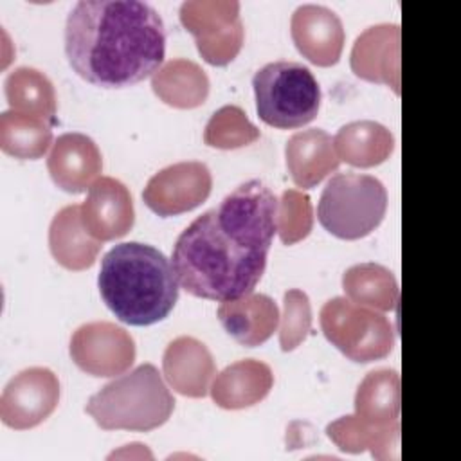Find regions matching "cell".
Returning a JSON list of instances; mask_svg holds the SVG:
<instances>
[{
	"instance_id": "1",
	"label": "cell",
	"mask_w": 461,
	"mask_h": 461,
	"mask_svg": "<svg viewBox=\"0 0 461 461\" xmlns=\"http://www.w3.org/2000/svg\"><path fill=\"white\" fill-rule=\"evenodd\" d=\"M277 198L261 180H249L218 207L193 220L173 247L180 286L200 299L232 301L259 283L276 225Z\"/></svg>"
},
{
	"instance_id": "2",
	"label": "cell",
	"mask_w": 461,
	"mask_h": 461,
	"mask_svg": "<svg viewBox=\"0 0 461 461\" xmlns=\"http://www.w3.org/2000/svg\"><path fill=\"white\" fill-rule=\"evenodd\" d=\"M72 70L101 88H126L153 76L166 56L160 14L139 0H83L65 23Z\"/></svg>"
},
{
	"instance_id": "3",
	"label": "cell",
	"mask_w": 461,
	"mask_h": 461,
	"mask_svg": "<svg viewBox=\"0 0 461 461\" xmlns=\"http://www.w3.org/2000/svg\"><path fill=\"white\" fill-rule=\"evenodd\" d=\"M171 261L155 247L126 241L101 259L99 294L112 313L131 326H149L169 315L178 299Z\"/></svg>"
},
{
	"instance_id": "4",
	"label": "cell",
	"mask_w": 461,
	"mask_h": 461,
	"mask_svg": "<svg viewBox=\"0 0 461 461\" xmlns=\"http://www.w3.org/2000/svg\"><path fill=\"white\" fill-rule=\"evenodd\" d=\"M175 398L153 364H140L88 398L85 411L104 430L148 432L164 425Z\"/></svg>"
},
{
	"instance_id": "5",
	"label": "cell",
	"mask_w": 461,
	"mask_h": 461,
	"mask_svg": "<svg viewBox=\"0 0 461 461\" xmlns=\"http://www.w3.org/2000/svg\"><path fill=\"white\" fill-rule=\"evenodd\" d=\"M258 117L292 130L312 122L321 106V86L312 70L295 61H272L252 77Z\"/></svg>"
},
{
	"instance_id": "6",
	"label": "cell",
	"mask_w": 461,
	"mask_h": 461,
	"mask_svg": "<svg viewBox=\"0 0 461 461\" xmlns=\"http://www.w3.org/2000/svg\"><path fill=\"white\" fill-rule=\"evenodd\" d=\"M385 209L387 191L378 178L339 173L322 189L317 218L330 234L340 240H360L382 223Z\"/></svg>"
},
{
	"instance_id": "7",
	"label": "cell",
	"mask_w": 461,
	"mask_h": 461,
	"mask_svg": "<svg viewBox=\"0 0 461 461\" xmlns=\"http://www.w3.org/2000/svg\"><path fill=\"white\" fill-rule=\"evenodd\" d=\"M319 321L324 337L353 362L367 364L385 358L394 348L396 331L389 319L348 297L326 301Z\"/></svg>"
},
{
	"instance_id": "8",
	"label": "cell",
	"mask_w": 461,
	"mask_h": 461,
	"mask_svg": "<svg viewBox=\"0 0 461 461\" xmlns=\"http://www.w3.org/2000/svg\"><path fill=\"white\" fill-rule=\"evenodd\" d=\"M180 23L194 36L196 49L209 65H229L241 50L245 29L236 0L184 2Z\"/></svg>"
},
{
	"instance_id": "9",
	"label": "cell",
	"mask_w": 461,
	"mask_h": 461,
	"mask_svg": "<svg viewBox=\"0 0 461 461\" xmlns=\"http://www.w3.org/2000/svg\"><path fill=\"white\" fill-rule=\"evenodd\" d=\"M70 358L92 376H115L126 373L135 360V342L131 335L106 321L79 326L70 339Z\"/></svg>"
},
{
	"instance_id": "10",
	"label": "cell",
	"mask_w": 461,
	"mask_h": 461,
	"mask_svg": "<svg viewBox=\"0 0 461 461\" xmlns=\"http://www.w3.org/2000/svg\"><path fill=\"white\" fill-rule=\"evenodd\" d=\"M59 402V380L47 367H29L14 375L0 396V418L14 430L45 421Z\"/></svg>"
},
{
	"instance_id": "11",
	"label": "cell",
	"mask_w": 461,
	"mask_h": 461,
	"mask_svg": "<svg viewBox=\"0 0 461 461\" xmlns=\"http://www.w3.org/2000/svg\"><path fill=\"white\" fill-rule=\"evenodd\" d=\"M212 176L202 162H178L155 173L144 191V203L158 216H176L193 211L207 200Z\"/></svg>"
},
{
	"instance_id": "12",
	"label": "cell",
	"mask_w": 461,
	"mask_h": 461,
	"mask_svg": "<svg viewBox=\"0 0 461 461\" xmlns=\"http://www.w3.org/2000/svg\"><path fill=\"white\" fill-rule=\"evenodd\" d=\"M81 220L95 240L112 241L130 232L135 221L133 200L128 187L112 176L97 178L81 203Z\"/></svg>"
},
{
	"instance_id": "13",
	"label": "cell",
	"mask_w": 461,
	"mask_h": 461,
	"mask_svg": "<svg viewBox=\"0 0 461 461\" xmlns=\"http://www.w3.org/2000/svg\"><path fill=\"white\" fill-rule=\"evenodd\" d=\"M400 36L396 23H378L366 29L353 43L349 65L357 77L391 86L400 94Z\"/></svg>"
},
{
	"instance_id": "14",
	"label": "cell",
	"mask_w": 461,
	"mask_h": 461,
	"mask_svg": "<svg viewBox=\"0 0 461 461\" xmlns=\"http://www.w3.org/2000/svg\"><path fill=\"white\" fill-rule=\"evenodd\" d=\"M290 34L297 50L317 67H331L344 49V27L337 13L324 5H299L290 20Z\"/></svg>"
},
{
	"instance_id": "15",
	"label": "cell",
	"mask_w": 461,
	"mask_h": 461,
	"mask_svg": "<svg viewBox=\"0 0 461 461\" xmlns=\"http://www.w3.org/2000/svg\"><path fill=\"white\" fill-rule=\"evenodd\" d=\"M52 182L72 194L90 189L103 171V157L97 144L83 133L59 135L47 158Z\"/></svg>"
},
{
	"instance_id": "16",
	"label": "cell",
	"mask_w": 461,
	"mask_h": 461,
	"mask_svg": "<svg viewBox=\"0 0 461 461\" xmlns=\"http://www.w3.org/2000/svg\"><path fill=\"white\" fill-rule=\"evenodd\" d=\"M162 371L167 384L189 398H203L216 375V366L207 346L194 337L171 340L162 357Z\"/></svg>"
},
{
	"instance_id": "17",
	"label": "cell",
	"mask_w": 461,
	"mask_h": 461,
	"mask_svg": "<svg viewBox=\"0 0 461 461\" xmlns=\"http://www.w3.org/2000/svg\"><path fill=\"white\" fill-rule=\"evenodd\" d=\"M285 157L294 184L303 189L315 187L340 166L331 135L321 128L294 133L285 146Z\"/></svg>"
},
{
	"instance_id": "18",
	"label": "cell",
	"mask_w": 461,
	"mask_h": 461,
	"mask_svg": "<svg viewBox=\"0 0 461 461\" xmlns=\"http://www.w3.org/2000/svg\"><path fill=\"white\" fill-rule=\"evenodd\" d=\"M279 310L272 297L249 294L225 301L218 308L223 330L241 346L254 348L267 342L279 324Z\"/></svg>"
},
{
	"instance_id": "19",
	"label": "cell",
	"mask_w": 461,
	"mask_h": 461,
	"mask_svg": "<svg viewBox=\"0 0 461 461\" xmlns=\"http://www.w3.org/2000/svg\"><path fill=\"white\" fill-rule=\"evenodd\" d=\"M272 385V369L261 360L245 358L218 373L209 391L218 407L234 411L259 403L267 398Z\"/></svg>"
},
{
	"instance_id": "20",
	"label": "cell",
	"mask_w": 461,
	"mask_h": 461,
	"mask_svg": "<svg viewBox=\"0 0 461 461\" xmlns=\"http://www.w3.org/2000/svg\"><path fill=\"white\" fill-rule=\"evenodd\" d=\"M49 247L61 267L77 272L95 263L103 245L85 229L81 205H67L50 221Z\"/></svg>"
},
{
	"instance_id": "21",
	"label": "cell",
	"mask_w": 461,
	"mask_h": 461,
	"mask_svg": "<svg viewBox=\"0 0 461 461\" xmlns=\"http://www.w3.org/2000/svg\"><path fill=\"white\" fill-rule=\"evenodd\" d=\"M326 436L344 452L360 454L369 450L378 461L400 457V421L371 425L357 414L342 416L326 427Z\"/></svg>"
},
{
	"instance_id": "22",
	"label": "cell",
	"mask_w": 461,
	"mask_h": 461,
	"mask_svg": "<svg viewBox=\"0 0 461 461\" xmlns=\"http://www.w3.org/2000/svg\"><path fill=\"white\" fill-rule=\"evenodd\" d=\"M333 148L340 162L355 167H373L391 157L394 137L380 122L353 121L337 131Z\"/></svg>"
},
{
	"instance_id": "23",
	"label": "cell",
	"mask_w": 461,
	"mask_h": 461,
	"mask_svg": "<svg viewBox=\"0 0 461 461\" xmlns=\"http://www.w3.org/2000/svg\"><path fill=\"white\" fill-rule=\"evenodd\" d=\"M151 88L166 104L189 110L205 103L209 95V77L198 63L176 58L162 65L151 76Z\"/></svg>"
},
{
	"instance_id": "24",
	"label": "cell",
	"mask_w": 461,
	"mask_h": 461,
	"mask_svg": "<svg viewBox=\"0 0 461 461\" xmlns=\"http://www.w3.org/2000/svg\"><path fill=\"white\" fill-rule=\"evenodd\" d=\"M342 288L351 303L376 312L396 310L400 303L396 277L389 268L378 263L349 267L342 276Z\"/></svg>"
},
{
	"instance_id": "25",
	"label": "cell",
	"mask_w": 461,
	"mask_h": 461,
	"mask_svg": "<svg viewBox=\"0 0 461 461\" xmlns=\"http://www.w3.org/2000/svg\"><path fill=\"white\" fill-rule=\"evenodd\" d=\"M11 110L56 122V92L50 79L32 67H18L4 81Z\"/></svg>"
},
{
	"instance_id": "26",
	"label": "cell",
	"mask_w": 461,
	"mask_h": 461,
	"mask_svg": "<svg viewBox=\"0 0 461 461\" xmlns=\"http://www.w3.org/2000/svg\"><path fill=\"white\" fill-rule=\"evenodd\" d=\"M355 414L371 425H389L400 416V376L376 369L364 376L355 394Z\"/></svg>"
},
{
	"instance_id": "27",
	"label": "cell",
	"mask_w": 461,
	"mask_h": 461,
	"mask_svg": "<svg viewBox=\"0 0 461 461\" xmlns=\"http://www.w3.org/2000/svg\"><path fill=\"white\" fill-rule=\"evenodd\" d=\"M52 144V124L43 119L5 110L0 115V148L4 153L22 158H41Z\"/></svg>"
},
{
	"instance_id": "28",
	"label": "cell",
	"mask_w": 461,
	"mask_h": 461,
	"mask_svg": "<svg viewBox=\"0 0 461 461\" xmlns=\"http://www.w3.org/2000/svg\"><path fill=\"white\" fill-rule=\"evenodd\" d=\"M259 139V130L240 106L227 104L216 110L205 124L203 142L218 149H236Z\"/></svg>"
},
{
	"instance_id": "29",
	"label": "cell",
	"mask_w": 461,
	"mask_h": 461,
	"mask_svg": "<svg viewBox=\"0 0 461 461\" xmlns=\"http://www.w3.org/2000/svg\"><path fill=\"white\" fill-rule=\"evenodd\" d=\"M276 225L285 245H294L304 240L313 227V207L310 196L297 189L283 191L277 200Z\"/></svg>"
},
{
	"instance_id": "30",
	"label": "cell",
	"mask_w": 461,
	"mask_h": 461,
	"mask_svg": "<svg viewBox=\"0 0 461 461\" xmlns=\"http://www.w3.org/2000/svg\"><path fill=\"white\" fill-rule=\"evenodd\" d=\"M312 306L303 290L292 288L283 297V315L279 330V346L283 351L295 349L310 333Z\"/></svg>"
}]
</instances>
